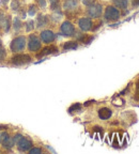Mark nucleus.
I'll return each instance as SVG.
<instances>
[{
	"label": "nucleus",
	"instance_id": "obj_1",
	"mask_svg": "<svg viewBox=\"0 0 139 154\" xmlns=\"http://www.w3.org/2000/svg\"><path fill=\"white\" fill-rule=\"evenodd\" d=\"M25 46H26V38L24 36H18V38L13 40L10 47L14 53H18V51H22L24 49Z\"/></svg>",
	"mask_w": 139,
	"mask_h": 154
},
{
	"label": "nucleus",
	"instance_id": "obj_2",
	"mask_svg": "<svg viewBox=\"0 0 139 154\" xmlns=\"http://www.w3.org/2000/svg\"><path fill=\"white\" fill-rule=\"evenodd\" d=\"M119 17H120L119 10L116 9L115 7H110V5L107 7V9H106V11H105V18L107 19V20L113 22V20H118Z\"/></svg>",
	"mask_w": 139,
	"mask_h": 154
},
{
	"label": "nucleus",
	"instance_id": "obj_3",
	"mask_svg": "<svg viewBox=\"0 0 139 154\" xmlns=\"http://www.w3.org/2000/svg\"><path fill=\"white\" fill-rule=\"evenodd\" d=\"M103 12V9H102V5H98V3H94V5H90L88 8V14L90 15V17H93V18H97L102 15Z\"/></svg>",
	"mask_w": 139,
	"mask_h": 154
},
{
	"label": "nucleus",
	"instance_id": "obj_4",
	"mask_svg": "<svg viewBox=\"0 0 139 154\" xmlns=\"http://www.w3.org/2000/svg\"><path fill=\"white\" fill-rule=\"evenodd\" d=\"M31 61V57L29 55H16L12 58V63L14 65H24Z\"/></svg>",
	"mask_w": 139,
	"mask_h": 154
},
{
	"label": "nucleus",
	"instance_id": "obj_5",
	"mask_svg": "<svg viewBox=\"0 0 139 154\" xmlns=\"http://www.w3.org/2000/svg\"><path fill=\"white\" fill-rule=\"evenodd\" d=\"M28 48H29V51H36L41 48V41L39 40L38 36L30 35V38H29Z\"/></svg>",
	"mask_w": 139,
	"mask_h": 154
},
{
	"label": "nucleus",
	"instance_id": "obj_6",
	"mask_svg": "<svg viewBox=\"0 0 139 154\" xmlns=\"http://www.w3.org/2000/svg\"><path fill=\"white\" fill-rule=\"evenodd\" d=\"M75 32V28L73 24L70 22H64L61 25V33L65 36H72Z\"/></svg>",
	"mask_w": 139,
	"mask_h": 154
},
{
	"label": "nucleus",
	"instance_id": "obj_7",
	"mask_svg": "<svg viewBox=\"0 0 139 154\" xmlns=\"http://www.w3.org/2000/svg\"><path fill=\"white\" fill-rule=\"evenodd\" d=\"M16 143H17V148H18V150H19V151H23V152L29 151V150L31 149V147H32V142L30 141L29 139L24 138V137L20 138V139H19Z\"/></svg>",
	"mask_w": 139,
	"mask_h": 154
},
{
	"label": "nucleus",
	"instance_id": "obj_8",
	"mask_svg": "<svg viewBox=\"0 0 139 154\" xmlns=\"http://www.w3.org/2000/svg\"><path fill=\"white\" fill-rule=\"evenodd\" d=\"M41 40L44 43H51L55 41V33L51 30H44L41 32Z\"/></svg>",
	"mask_w": 139,
	"mask_h": 154
},
{
	"label": "nucleus",
	"instance_id": "obj_9",
	"mask_svg": "<svg viewBox=\"0 0 139 154\" xmlns=\"http://www.w3.org/2000/svg\"><path fill=\"white\" fill-rule=\"evenodd\" d=\"M78 26L79 28L82 29V31H89L90 29L92 28V22L90 18H87V17H84V18L79 19L78 22Z\"/></svg>",
	"mask_w": 139,
	"mask_h": 154
},
{
	"label": "nucleus",
	"instance_id": "obj_10",
	"mask_svg": "<svg viewBox=\"0 0 139 154\" xmlns=\"http://www.w3.org/2000/svg\"><path fill=\"white\" fill-rule=\"evenodd\" d=\"M111 115H113V112H111L110 109L107 108V107H104V108H101L98 110V117H100V119H102V120H107V119L110 118Z\"/></svg>",
	"mask_w": 139,
	"mask_h": 154
},
{
	"label": "nucleus",
	"instance_id": "obj_11",
	"mask_svg": "<svg viewBox=\"0 0 139 154\" xmlns=\"http://www.w3.org/2000/svg\"><path fill=\"white\" fill-rule=\"evenodd\" d=\"M58 51V48L56 46H48V47H45L42 49V51L38 55V58L39 57H43V56H46V55H51V54H54V53H57Z\"/></svg>",
	"mask_w": 139,
	"mask_h": 154
},
{
	"label": "nucleus",
	"instance_id": "obj_12",
	"mask_svg": "<svg viewBox=\"0 0 139 154\" xmlns=\"http://www.w3.org/2000/svg\"><path fill=\"white\" fill-rule=\"evenodd\" d=\"M5 31H8L10 28V20L8 17L5 16L3 13L0 12V28H5Z\"/></svg>",
	"mask_w": 139,
	"mask_h": 154
},
{
	"label": "nucleus",
	"instance_id": "obj_13",
	"mask_svg": "<svg viewBox=\"0 0 139 154\" xmlns=\"http://www.w3.org/2000/svg\"><path fill=\"white\" fill-rule=\"evenodd\" d=\"M77 8V0H66L64 3V9L66 11H73Z\"/></svg>",
	"mask_w": 139,
	"mask_h": 154
},
{
	"label": "nucleus",
	"instance_id": "obj_14",
	"mask_svg": "<svg viewBox=\"0 0 139 154\" xmlns=\"http://www.w3.org/2000/svg\"><path fill=\"white\" fill-rule=\"evenodd\" d=\"M116 7L120 9H126L128 7V0H113Z\"/></svg>",
	"mask_w": 139,
	"mask_h": 154
},
{
	"label": "nucleus",
	"instance_id": "obj_15",
	"mask_svg": "<svg viewBox=\"0 0 139 154\" xmlns=\"http://www.w3.org/2000/svg\"><path fill=\"white\" fill-rule=\"evenodd\" d=\"M14 140H13V138H11V137H9L8 136L5 139H3L2 140V144H3V147L5 148H7V149H11V148L14 146Z\"/></svg>",
	"mask_w": 139,
	"mask_h": 154
},
{
	"label": "nucleus",
	"instance_id": "obj_16",
	"mask_svg": "<svg viewBox=\"0 0 139 154\" xmlns=\"http://www.w3.org/2000/svg\"><path fill=\"white\" fill-rule=\"evenodd\" d=\"M78 44L77 42H74V41H70V42H66V43L63 45V48H64L65 51H69V49H76Z\"/></svg>",
	"mask_w": 139,
	"mask_h": 154
},
{
	"label": "nucleus",
	"instance_id": "obj_17",
	"mask_svg": "<svg viewBox=\"0 0 139 154\" xmlns=\"http://www.w3.org/2000/svg\"><path fill=\"white\" fill-rule=\"evenodd\" d=\"M46 24H47V18H46V16H43V15H40V16L38 17V27H44L46 26Z\"/></svg>",
	"mask_w": 139,
	"mask_h": 154
},
{
	"label": "nucleus",
	"instance_id": "obj_18",
	"mask_svg": "<svg viewBox=\"0 0 139 154\" xmlns=\"http://www.w3.org/2000/svg\"><path fill=\"white\" fill-rule=\"evenodd\" d=\"M13 27H14L15 30H18V29L22 27V20H20L18 17H15L14 20H13Z\"/></svg>",
	"mask_w": 139,
	"mask_h": 154
},
{
	"label": "nucleus",
	"instance_id": "obj_19",
	"mask_svg": "<svg viewBox=\"0 0 139 154\" xmlns=\"http://www.w3.org/2000/svg\"><path fill=\"white\" fill-rule=\"evenodd\" d=\"M26 30L27 31H30V30H32L33 29V20H29V22H27V24H26Z\"/></svg>",
	"mask_w": 139,
	"mask_h": 154
},
{
	"label": "nucleus",
	"instance_id": "obj_20",
	"mask_svg": "<svg viewBox=\"0 0 139 154\" xmlns=\"http://www.w3.org/2000/svg\"><path fill=\"white\" fill-rule=\"evenodd\" d=\"M80 108V104H75V105H73L71 108L69 109L70 112H72L73 110H78V109Z\"/></svg>",
	"mask_w": 139,
	"mask_h": 154
},
{
	"label": "nucleus",
	"instance_id": "obj_21",
	"mask_svg": "<svg viewBox=\"0 0 139 154\" xmlns=\"http://www.w3.org/2000/svg\"><path fill=\"white\" fill-rule=\"evenodd\" d=\"M5 51L3 48L0 47V61H2L5 59Z\"/></svg>",
	"mask_w": 139,
	"mask_h": 154
},
{
	"label": "nucleus",
	"instance_id": "obj_22",
	"mask_svg": "<svg viewBox=\"0 0 139 154\" xmlns=\"http://www.w3.org/2000/svg\"><path fill=\"white\" fill-rule=\"evenodd\" d=\"M29 152H30V154H36V153H41L42 150L39 149V148H34V149L29 150Z\"/></svg>",
	"mask_w": 139,
	"mask_h": 154
},
{
	"label": "nucleus",
	"instance_id": "obj_23",
	"mask_svg": "<svg viewBox=\"0 0 139 154\" xmlns=\"http://www.w3.org/2000/svg\"><path fill=\"white\" fill-rule=\"evenodd\" d=\"M12 8L14 10L18 9V1H17V0H13V1H12Z\"/></svg>",
	"mask_w": 139,
	"mask_h": 154
},
{
	"label": "nucleus",
	"instance_id": "obj_24",
	"mask_svg": "<svg viewBox=\"0 0 139 154\" xmlns=\"http://www.w3.org/2000/svg\"><path fill=\"white\" fill-rule=\"evenodd\" d=\"M34 14H36V9H34V7H31L29 9V15H30V16H33Z\"/></svg>",
	"mask_w": 139,
	"mask_h": 154
},
{
	"label": "nucleus",
	"instance_id": "obj_25",
	"mask_svg": "<svg viewBox=\"0 0 139 154\" xmlns=\"http://www.w3.org/2000/svg\"><path fill=\"white\" fill-rule=\"evenodd\" d=\"M113 104H115V105H119V106H121L123 104V101L121 99H119V100H115V101H113Z\"/></svg>",
	"mask_w": 139,
	"mask_h": 154
},
{
	"label": "nucleus",
	"instance_id": "obj_26",
	"mask_svg": "<svg viewBox=\"0 0 139 154\" xmlns=\"http://www.w3.org/2000/svg\"><path fill=\"white\" fill-rule=\"evenodd\" d=\"M22 137H23L22 135H19V134H17V135H16V136H15V137H14V138H13V140H14V142H15V143H16V142H17V141H18V140H19V139H20V138H22Z\"/></svg>",
	"mask_w": 139,
	"mask_h": 154
},
{
	"label": "nucleus",
	"instance_id": "obj_27",
	"mask_svg": "<svg viewBox=\"0 0 139 154\" xmlns=\"http://www.w3.org/2000/svg\"><path fill=\"white\" fill-rule=\"evenodd\" d=\"M82 2H84L86 5H92L93 0H82Z\"/></svg>",
	"mask_w": 139,
	"mask_h": 154
},
{
	"label": "nucleus",
	"instance_id": "obj_28",
	"mask_svg": "<svg viewBox=\"0 0 139 154\" xmlns=\"http://www.w3.org/2000/svg\"><path fill=\"white\" fill-rule=\"evenodd\" d=\"M8 136H9V135H8L7 133H1V135H0V138H1V140H3V139H5Z\"/></svg>",
	"mask_w": 139,
	"mask_h": 154
},
{
	"label": "nucleus",
	"instance_id": "obj_29",
	"mask_svg": "<svg viewBox=\"0 0 139 154\" xmlns=\"http://www.w3.org/2000/svg\"><path fill=\"white\" fill-rule=\"evenodd\" d=\"M51 7L55 9V5H57L58 3V0H51Z\"/></svg>",
	"mask_w": 139,
	"mask_h": 154
},
{
	"label": "nucleus",
	"instance_id": "obj_30",
	"mask_svg": "<svg viewBox=\"0 0 139 154\" xmlns=\"http://www.w3.org/2000/svg\"><path fill=\"white\" fill-rule=\"evenodd\" d=\"M133 5L134 7H139V0H133Z\"/></svg>",
	"mask_w": 139,
	"mask_h": 154
},
{
	"label": "nucleus",
	"instance_id": "obj_31",
	"mask_svg": "<svg viewBox=\"0 0 139 154\" xmlns=\"http://www.w3.org/2000/svg\"><path fill=\"white\" fill-rule=\"evenodd\" d=\"M136 91H137V96H139V82H137L136 84Z\"/></svg>",
	"mask_w": 139,
	"mask_h": 154
},
{
	"label": "nucleus",
	"instance_id": "obj_32",
	"mask_svg": "<svg viewBox=\"0 0 139 154\" xmlns=\"http://www.w3.org/2000/svg\"><path fill=\"white\" fill-rule=\"evenodd\" d=\"M40 5H41V7H45L46 3H45V0H40Z\"/></svg>",
	"mask_w": 139,
	"mask_h": 154
},
{
	"label": "nucleus",
	"instance_id": "obj_33",
	"mask_svg": "<svg viewBox=\"0 0 139 154\" xmlns=\"http://www.w3.org/2000/svg\"><path fill=\"white\" fill-rule=\"evenodd\" d=\"M8 1H9V0H2V5H5V3H7Z\"/></svg>",
	"mask_w": 139,
	"mask_h": 154
},
{
	"label": "nucleus",
	"instance_id": "obj_34",
	"mask_svg": "<svg viewBox=\"0 0 139 154\" xmlns=\"http://www.w3.org/2000/svg\"><path fill=\"white\" fill-rule=\"evenodd\" d=\"M0 45H1V40H0Z\"/></svg>",
	"mask_w": 139,
	"mask_h": 154
},
{
	"label": "nucleus",
	"instance_id": "obj_35",
	"mask_svg": "<svg viewBox=\"0 0 139 154\" xmlns=\"http://www.w3.org/2000/svg\"><path fill=\"white\" fill-rule=\"evenodd\" d=\"M0 140H1V138H0Z\"/></svg>",
	"mask_w": 139,
	"mask_h": 154
}]
</instances>
